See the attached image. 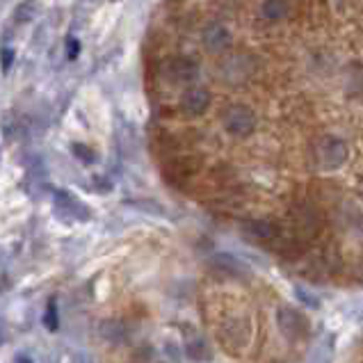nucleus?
I'll return each mask as SVG.
<instances>
[{
	"mask_svg": "<svg viewBox=\"0 0 363 363\" xmlns=\"http://www.w3.org/2000/svg\"><path fill=\"white\" fill-rule=\"evenodd\" d=\"M16 363H33V361H30L28 357H18V359H16Z\"/></svg>",
	"mask_w": 363,
	"mask_h": 363,
	"instance_id": "2eb2a0df",
	"label": "nucleus"
},
{
	"mask_svg": "<svg viewBox=\"0 0 363 363\" xmlns=\"http://www.w3.org/2000/svg\"><path fill=\"white\" fill-rule=\"evenodd\" d=\"M347 155H350L347 144L340 138H334V135H325V138H320L313 144V160L318 169L331 172L343 167Z\"/></svg>",
	"mask_w": 363,
	"mask_h": 363,
	"instance_id": "f257e3e1",
	"label": "nucleus"
},
{
	"mask_svg": "<svg viewBox=\"0 0 363 363\" xmlns=\"http://www.w3.org/2000/svg\"><path fill=\"white\" fill-rule=\"evenodd\" d=\"M211 103H213V96L206 87H190V89H185L181 96V108L185 115H190V117L203 115V112L211 108Z\"/></svg>",
	"mask_w": 363,
	"mask_h": 363,
	"instance_id": "423d86ee",
	"label": "nucleus"
},
{
	"mask_svg": "<svg viewBox=\"0 0 363 363\" xmlns=\"http://www.w3.org/2000/svg\"><path fill=\"white\" fill-rule=\"evenodd\" d=\"M277 325H279V329H281L284 338L293 340V343L308 336V320L304 318V313H299L297 308H290V306L279 308Z\"/></svg>",
	"mask_w": 363,
	"mask_h": 363,
	"instance_id": "7ed1b4c3",
	"label": "nucleus"
},
{
	"mask_svg": "<svg viewBox=\"0 0 363 363\" xmlns=\"http://www.w3.org/2000/svg\"><path fill=\"white\" fill-rule=\"evenodd\" d=\"M167 78L172 82H176V85H190V82H194L196 78H199V65L192 60V57H172L167 62Z\"/></svg>",
	"mask_w": 363,
	"mask_h": 363,
	"instance_id": "39448f33",
	"label": "nucleus"
},
{
	"mask_svg": "<svg viewBox=\"0 0 363 363\" xmlns=\"http://www.w3.org/2000/svg\"><path fill=\"white\" fill-rule=\"evenodd\" d=\"M201 44L211 55H222L231 48L233 35L224 23H220V21H211V23L201 30Z\"/></svg>",
	"mask_w": 363,
	"mask_h": 363,
	"instance_id": "20e7f679",
	"label": "nucleus"
},
{
	"mask_svg": "<svg viewBox=\"0 0 363 363\" xmlns=\"http://www.w3.org/2000/svg\"><path fill=\"white\" fill-rule=\"evenodd\" d=\"M318 213L313 208H302L297 213V226L299 229H306V233H315L318 231Z\"/></svg>",
	"mask_w": 363,
	"mask_h": 363,
	"instance_id": "9b49d317",
	"label": "nucleus"
},
{
	"mask_svg": "<svg viewBox=\"0 0 363 363\" xmlns=\"http://www.w3.org/2000/svg\"><path fill=\"white\" fill-rule=\"evenodd\" d=\"M290 9H293L290 0H263L261 3V14L265 21H284L288 18Z\"/></svg>",
	"mask_w": 363,
	"mask_h": 363,
	"instance_id": "6e6552de",
	"label": "nucleus"
},
{
	"mask_svg": "<svg viewBox=\"0 0 363 363\" xmlns=\"http://www.w3.org/2000/svg\"><path fill=\"white\" fill-rule=\"evenodd\" d=\"M44 325H46L48 331H55V329H57V306H55V299H50L48 306H46Z\"/></svg>",
	"mask_w": 363,
	"mask_h": 363,
	"instance_id": "4468645a",
	"label": "nucleus"
},
{
	"mask_svg": "<svg viewBox=\"0 0 363 363\" xmlns=\"http://www.w3.org/2000/svg\"><path fill=\"white\" fill-rule=\"evenodd\" d=\"M245 231L254 238V240H274L279 235V229L272 222H265V220H254V222H247Z\"/></svg>",
	"mask_w": 363,
	"mask_h": 363,
	"instance_id": "1a4fd4ad",
	"label": "nucleus"
},
{
	"mask_svg": "<svg viewBox=\"0 0 363 363\" xmlns=\"http://www.w3.org/2000/svg\"><path fill=\"white\" fill-rule=\"evenodd\" d=\"M185 352H188V357L194 359V361H208L213 357V352H211L208 345H206L203 338H196V340H192V343H188Z\"/></svg>",
	"mask_w": 363,
	"mask_h": 363,
	"instance_id": "f8f14e48",
	"label": "nucleus"
},
{
	"mask_svg": "<svg viewBox=\"0 0 363 363\" xmlns=\"http://www.w3.org/2000/svg\"><path fill=\"white\" fill-rule=\"evenodd\" d=\"M101 334L108 340H112V343H121V340L128 338V329L119 320H108V323L101 325Z\"/></svg>",
	"mask_w": 363,
	"mask_h": 363,
	"instance_id": "9d476101",
	"label": "nucleus"
},
{
	"mask_svg": "<svg viewBox=\"0 0 363 363\" xmlns=\"http://www.w3.org/2000/svg\"><path fill=\"white\" fill-rule=\"evenodd\" d=\"M224 130L233 135V138H249L256 130V115L252 108L242 106V103H235L229 106L222 115Z\"/></svg>",
	"mask_w": 363,
	"mask_h": 363,
	"instance_id": "f03ea898",
	"label": "nucleus"
},
{
	"mask_svg": "<svg viewBox=\"0 0 363 363\" xmlns=\"http://www.w3.org/2000/svg\"><path fill=\"white\" fill-rule=\"evenodd\" d=\"M215 265L220 267V272H222V274H231V277H235V274H240V272H242V265H238L231 256H215Z\"/></svg>",
	"mask_w": 363,
	"mask_h": 363,
	"instance_id": "ddd939ff",
	"label": "nucleus"
},
{
	"mask_svg": "<svg viewBox=\"0 0 363 363\" xmlns=\"http://www.w3.org/2000/svg\"><path fill=\"white\" fill-rule=\"evenodd\" d=\"M252 69H254V62L249 55H231L220 65V74L229 82H242L252 74Z\"/></svg>",
	"mask_w": 363,
	"mask_h": 363,
	"instance_id": "0eeeda50",
	"label": "nucleus"
}]
</instances>
